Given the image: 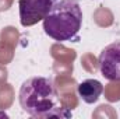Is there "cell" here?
Returning a JSON list of instances; mask_svg holds the SVG:
<instances>
[{"instance_id":"6da1fadb","label":"cell","mask_w":120,"mask_h":119,"mask_svg":"<svg viewBox=\"0 0 120 119\" xmlns=\"http://www.w3.org/2000/svg\"><path fill=\"white\" fill-rule=\"evenodd\" d=\"M18 101L24 112L34 118H70L71 112L64 107L56 86L48 77H31L18 92Z\"/></svg>"},{"instance_id":"7a4b0ae2","label":"cell","mask_w":120,"mask_h":119,"mask_svg":"<svg viewBox=\"0 0 120 119\" xmlns=\"http://www.w3.org/2000/svg\"><path fill=\"white\" fill-rule=\"evenodd\" d=\"M82 25V11L77 0L53 1L48 16L43 18V31L57 42L78 41Z\"/></svg>"},{"instance_id":"3957f363","label":"cell","mask_w":120,"mask_h":119,"mask_svg":"<svg viewBox=\"0 0 120 119\" xmlns=\"http://www.w3.org/2000/svg\"><path fill=\"white\" fill-rule=\"evenodd\" d=\"M101 74L109 81H120V41L105 46L98 58Z\"/></svg>"},{"instance_id":"277c9868","label":"cell","mask_w":120,"mask_h":119,"mask_svg":"<svg viewBox=\"0 0 120 119\" xmlns=\"http://www.w3.org/2000/svg\"><path fill=\"white\" fill-rule=\"evenodd\" d=\"M52 4L53 0H18L21 25L31 27L39 21H43Z\"/></svg>"},{"instance_id":"5b68a950","label":"cell","mask_w":120,"mask_h":119,"mask_svg":"<svg viewBox=\"0 0 120 119\" xmlns=\"http://www.w3.org/2000/svg\"><path fill=\"white\" fill-rule=\"evenodd\" d=\"M78 95L80 98L87 102V104H94L99 99V97L102 95L103 92V86L101 81L95 80V79H88V80H84L82 83L78 84Z\"/></svg>"}]
</instances>
